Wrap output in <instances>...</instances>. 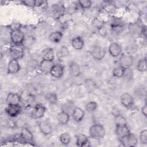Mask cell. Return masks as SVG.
<instances>
[{
  "label": "cell",
  "mask_w": 147,
  "mask_h": 147,
  "mask_svg": "<svg viewBox=\"0 0 147 147\" xmlns=\"http://www.w3.org/2000/svg\"><path fill=\"white\" fill-rule=\"evenodd\" d=\"M21 111V107L20 105H7L6 108V113L11 117H17Z\"/></svg>",
  "instance_id": "9c48e42d"
},
{
  "label": "cell",
  "mask_w": 147,
  "mask_h": 147,
  "mask_svg": "<svg viewBox=\"0 0 147 147\" xmlns=\"http://www.w3.org/2000/svg\"><path fill=\"white\" fill-rule=\"evenodd\" d=\"M108 50L110 55L111 56L116 57L121 55L122 52V47L117 42H112L109 45Z\"/></svg>",
  "instance_id": "30bf717a"
},
{
  "label": "cell",
  "mask_w": 147,
  "mask_h": 147,
  "mask_svg": "<svg viewBox=\"0 0 147 147\" xmlns=\"http://www.w3.org/2000/svg\"><path fill=\"white\" fill-rule=\"evenodd\" d=\"M78 2L80 7L83 9H89L92 5V2L90 0H80Z\"/></svg>",
  "instance_id": "d6a6232c"
},
{
  "label": "cell",
  "mask_w": 147,
  "mask_h": 147,
  "mask_svg": "<svg viewBox=\"0 0 147 147\" xmlns=\"http://www.w3.org/2000/svg\"><path fill=\"white\" fill-rule=\"evenodd\" d=\"M119 140L122 144L125 147H133L137 144V139L136 137L130 133L128 135L121 138Z\"/></svg>",
  "instance_id": "5b68a950"
},
{
  "label": "cell",
  "mask_w": 147,
  "mask_h": 147,
  "mask_svg": "<svg viewBox=\"0 0 147 147\" xmlns=\"http://www.w3.org/2000/svg\"><path fill=\"white\" fill-rule=\"evenodd\" d=\"M76 144L79 146H89L90 141L88 137L84 134H80L76 137Z\"/></svg>",
  "instance_id": "44dd1931"
},
{
  "label": "cell",
  "mask_w": 147,
  "mask_h": 147,
  "mask_svg": "<svg viewBox=\"0 0 147 147\" xmlns=\"http://www.w3.org/2000/svg\"><path fill=\"white\" fill-rule=\"evenodd\" d=\"M125 69L121 66L117 67L114 68L113 71V74L114 76L117 77V78H122L123 76L124 72H125Z\"/></svg>",
  "instance_id": "f1b7e54d"
},
{
  "label": "cell",
  "mask_w": 147,
  "mask_h": 147,
  "mask_svg": "<svg viewBox=\"0 0 147 147\" xmlns=\"http://www.w3.org/2000/svg\"><path fill=\"white\" fill-rule=\"evenodd\" d=\"M21 100V95L13 92L9 93L6 99V102L7 105H20L19 103Z\"/></svg>",
  "instance_id": "5bb4252c"
},
{
  "label": "cell",
  "mask_w": 147,
  "mask_h": 147,
  "mask_svg": "<svg viewBox=\"0 0 147 147\" xmlns=\"http://www.w3.org/2000/svg\"><path fill=\"white\" fill-rule=\"evenodd\" d=\"M38 127L41 132L45 136H48L50 134L52 130L51 125L50 124L49 122L46 121H40L38 123Z\"/></svg>",
  "instance_id": "9a60e30c"
},
{
  "label": "cell",
  "mask_w": 147,
  "mask_h": 147,
  "mask_svg": "<svg viewBox=\"0 0 147 147\" xmlns=\"http://www.w3.org/2000/svg\"><path fill=\"white\" fill-rule=\"evenodd\" d=\"M63 37V34L60 31H55L49 35V40L54 43L60 42Z\"/></svg>",
  "instance_id": "cb8c5ba5"
},
{
  "label": "cell",
  "mask_w": 147,
  "mask_h": 147,
  "mask_svg": "<svg viewBox=\"0 0 147 147\" xmlns=\"http://www.w3.org/2000/svg\"><path fill=\"white\" fill-rule=\"evenodd\" d=\"M72 46L76 50H80L84 47V41L79 36L74 38L71 41Z\"/></svg>",
  "instance_id": "603a6c76"
},
{
  "label": "cell",
  "mask_w": 147,
  "mask_h": 147,
  "mask_svg": "<svg viewBox=\"0 0 147 147\" xmlns=\"http://www.w3.org/2000/svg\"><path fill=\"white\" fill-rule=\"evenodd\" d=\"M60 142L65 145H67L68 144H69L71 141V136L69 134L67 133H62L59 137Z\"/></svg>",
  "instance_id": "f546056e"
},
{
  "label": "cell",
  "mask_w": 147,
  "mask_h": 147,
  "mask_svg": "<svg viewBox=\"0 0 147 147\" xmlns=\"http://www.w3.org/2000/svg\"><path fill=\"white\" fill-rule=\"evenodd\" d=\"M69 74L73 77H76L81 74L80 67L79 65L76 62H71L69 65Z\"/></svg>",
  "instance_id": "e0dca14e"
},
{
  "label": "cell",
  "mask_w": 147,
  "mask_h": 147,
  "mask_svg": "<svg viewBox=\"0 0 147 147\" xmlns=\"http://www.w3.org/2000/svg\"><path fill=\"white\" fill-rule=\"evenodd\" d=\"M89 133L91 138L95 140L103 138L105 136L106 131L104 127L98 123H95L91 126L89 129Z\"/></svg>",
  "instance_id": "6da1fadb"
},
{
  "label": "cell",
  "mask_w": 147,
  "mask_h": 147,
  "mask_svg": "<svg viewBox=\"0 0 147 147\" xmlns=\"http://www.w3.org/2000/svg\"><path fill=\"white\" fill-rule=\"evenodd\" d=\"M58 122L61 125H66L69 121V114L61 111L57 115Z\"/></svg>",
  "instance_id": "7402d4cb"
},
{
  "label": "cell",
  "mask_w": 147,
  "mask_h": 147,
  "mask_svg": "<svg viewBox=\"0 0 147 147\" xmlns=\"http://www.w3.org/2000/svg\"><path fill=\"white\" fill-rule=\"evenodd\" d=\"M10 53L12 59H19L24 55V47L22 44H13L10 48Z\"/></svg>",
  "instance_id": "7a4b0ae2"
},
{
  "label": "cell",
  "mask_w": 147,
  "mask_h": 147,
  "mask_svg": "<svg viewBox=\"0 0 147 147\" xmlns=\"http://www.w3.org/2000/svg\"><path fill=\"white\" fill-rule=\"evenodd\" d=\"M47 101L51 104H56L57 102V96L56 94L48 93L45 95Z\"/></svg>",
  "instance_id": "1f68e13d"
},
{
  "label": "cell",
  "mask_w": 147,
  "mask_h": 147,
  "mask_svg": "<svg viewBox=\"0 0 147 147\" xmlns=\"http://www.w3.org/2000/svg\"><path fill=\"white\" fill-rule=\"evenodd\" d=\"M140 140L143 144H147V130H142L140 134Z\"/></svg>",
  "instance_id": "836d02e7"
},
{
  "label": "cell",
  "mask_w": 147,
  "mask_h": 147,
  "mask_svg": "<svg viewBox=\"0 0 147 147\" xmlns=\"http://www.w3.org/2000/svg\"><path fill=\"white\" fill-rule=\"evenodd\" d=\"M71 115L74 120L77 122H79L83 119L85 115V112L81 108L79 107H75Z\"/></svg>",
  "instance_id": "2e32d148"
},
{
  "label": "cell",
  "mask_w": 147,
  "mask_h": 147,
  "mask_svg": "<svg viewBox=\"0 0 147 147\" xmlns=\"http://www.w3.org/2000/svg\"><path fill=\"white\" fill-rule=\"evenodd\" d=\"M20 69V65L18 60L12 59L7 65V72L11 74H17Z\"/></svg>",
  "instance_id": "4fadbf2b"
},
{
  "label": "cell",
  "mask_w": 147,
  "mask_h": 147,
  "mask_svg": "<svg viewBox=\"0 0 147 147\" xmlns=\"http://www.w3.org/2000/svg\"><path fill=\"white\" fill-rule=\"evenodd\" d=\"M42 60L53 61L55 57L54 51L51 48H46L44 49L41 52Z\"/></svg>",
  "instance_id": "ffe728a7"
},
{
  "label": "cell",
  "mask_w": 147,
  "mask_h": 147,
  "mask_svg": "<svg viewBox=\"0 0 147 147\" xmlns=\"http://www.w3.org/2000/svg\"><path fill=\"white\" fill-rule=\"evenodd\" d=\"M106 55V51L102 47L96 45L94 46L91 51V55L92 57L97 60L103 59Z\"/></svg>",
  "instance_id": "8992f818"
},
{
  "label": "cell",
  "mask_w": 147,
  "mask_h": 147,
  "mask_svg": "<svg viewBox=\"0 0 147 147\" xmlns=\"http://www.w3.org/2000/svg\"><path fill=\"white\" fill-rule=\"evenodd\" d=\"M22 3L30 7H35L36 6V1H32V0H29V1H22Z\"/></svg>",
  "instance_id": "e575fe53"
},
{
  "label": "cell",
  "mask_w": 147,
  "mask_h": 147,
  "mask_svg": "<svg viewBox=\"0 0 147 147\" xmlns=\"http://www.w3.org/2000/svg\"><path fill=\"white\" fill-rule=\"evenodd\" d=\"M133 63V58L131 55L123 53L121 55L119 59V66L122 67L124 69L130 68Z\"/></svg>",
  "instance_id": "277c9868"
},
{
  "label": "cell",
  "mask_w": 147,
  "mask_h": 147,
  "mask_svg": "<svg viewBox=\"0 0 147 147\" xmlns=\"http://www.w3.org/2000/svg\"><path fill=\"white\" fill-rule=\"evenodd\" d=\"M120 100L121 104L126 108L131 107L134 103L133 96L127 92H124L121 95Z\"/></svg>",
  "instance_id": "ba28073f"
},
{
  "label": "cell",
  "mask_w": 147,
  "mask_h": 147,
  "mask_svg": "<svg viewBox=\"0 0 147 147\" xmlns=\"http://www.w3.org/2000/svg\"><path fill=\"white\" fill-rule=\"evenodd\" d=\"M49 74L55 78H60L64 74V67L59 64H54Z\"/></svg>",
  "instance_id": "7c38bea8"
},
{
  "label": "cell",
  "mask_w": 147,
  "mask_h": 147,
  "mask_svg": "<svg viewBox=\"0 0 147 147\" xmlns=\"http://www.w3.org/2000/svg\"><path fill=\"white\" fill-rule=\"evenodd\" d=\"M55 64L53 61L42 60L39 64L40 71L44 74H49L52 67Z\"/></svg>",
  "instance_id": "8fae6325"
},
{
  "label": "cell",
  "mask_w": 147,
  "mask_h": 147,
  "mask_svg": "<svg viewBox=\"0 0 147 147\" xmlns=\"http://www.w3.org/2000/svg\"><path fill=\"white\" fill-rule=\"evenodd\" d=\"M141 111H142V114H143L145 117H146V115H146V114H147V107H146V104L142 107Z\"/></svg>",
  "instance_id": "d590c367"
},
{
  "label": "cell",
  "mask_w": 147,
  "mask_h": 147,
  "mask_svg": "<svg viewBox=\"0 0 147 147\" xmlns=\"http://www.w3.org/2000/svg\"><path fill=\"white\" fill-rule=\"evenodd\" d=\"M24 37V34L19 29H14L10 32V39L14 44H22Z\"/></svg>",
  "instance_id": "3957f363"
},
{
  "label": "cell",
  "mask_w": 147,
  "mask_h": 147,
  "mask_svg": "<svg viewBox=\"0 0 147 147\" xmlns=\"http://www.w3.org/2000/svg\"><path fill=\"white\" fill-rule=\"evenodd\" d=\"M20 136L21 138L26 142H32L33 140V136L32 133L29 129V128L26 127H22Z\"/></svg>",
  "instance_id": "d6986e66"
},
{
  "label": "cell",
  "mask_w": 147,
  "mask_h": 147,
  "mask_svg": "<svg viewBox=\"0 0 147 147\" xmlns=\"http://www.w3.org/2000/svg\"><path fill=\"white\" fill-rule=\"evenodd\" d=\"M75 104L73 102L69 100L66 103H64L61 106V110L64 112H65L70 115L71 114L74 108H75Z\"/></svg>",
  "instance_id": "d4e9b609"
},
{
  "label": "cell",
  "mask_w": 147,
  "mask_h": 147,
  "mask_svg": "<svg viewBox=\"0 0 147 147\" xmlns=\"http://www.w3.org/2000/svg\"><path fill=\"white\" fill-rule=\"evenodd\" d=\"M98 107V104L95 101H90L86 105V110L89 112L92 113L96 110Z\"/></svg>",
  "instance_id": "4dcf8cb0"
},
{
  "label": "cell",
  "mask_w": 147,
  "mask_h": 147,
  "mask_svg": "<svg viewBox=\"0 0 147 147\" xmlns=\"http://www.w3.org/2000/svg\"><path fill=\"white\" fill-rule=\"evenodd\" d=\"M46 112V108L41 104H37L32 113V117L34 119L41 118Z\"/></svg>",
  "instance_id": "52a82bcc"
},
{
  "label": "cell",
  "mask_w": 147,
  "mask_h": 147,
  "mask_svg": "<svg viewBox=\"0 0 147 147\" xmlns=\"http://www.w3.org/2000/svg\"><path fill=\"white\" fill-rule=\"evenodd\" d=\"M130 133V130L127 125H123V126H116L115 133L119 140L124 137L125 136L128 135Z\"/></svg>",
  "instance_id": "ac0fdd59"
},
{
  "label": "cell",
  "mask_w": 147,
  "mask_h": 147,
  "mask_svg": "<svg viewBox=\"0 0 147 147\" xmlns=\"http://www.w3.org/2000/svg\"><path fill=\"white\" fill-rule=\"evenodd\" d=\"M69 51L67 49V47L64 46H62L61 48H59V49L57 51L56 55L58 59H61L62 58L65 57L69 55Z\"/></svg>",
  "instance_id": "4316f807"
},
{
  "label": "cell",
  "mask_w": 147,
  "mask_h": 147,
  "mask_svg": "<svg viewBox=\"0 0 147 147\" xmlns=\"http://www.w3.org/2000/svg\"><path fill=\"white\" fill-rule=\"evenodd\" d=\"M146 57L140 59L137 65V69L141 72H144L146 71Z\"/></svg>",
  "instance_id": "83f0119b"
},
{
  "label": "cell",
  "mask_w": 147,
  "mask_h": 147,
  "mask_svg": "<svg viewBox=\"0 0 147 147\" xmlns=\"http://www.w3.org/2000/svg\"><path fill=\"white\" fill-rule=\"evenodd\" d=\"M115 116L114 122L115 124V126H120L127 125V122L126 118L121 114H118Z\"/></svg>",
  "instance_id": "484cf974"
}]
</instances>
